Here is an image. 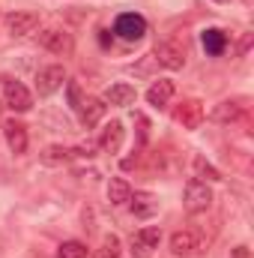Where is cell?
I'll return each instance as SVG.
<instances>
[{"instance_id": "obj_1", "label": "cell", "mask_w": 254, "mask_h": 258, "mask_svg": "<svg viewBox=\"0 0 254 258\" xmlns=\"http://www.w3.org/2000/svg\"><path fill=\"white\" fill-rule=\"evenodd\" d=\"M39 45H42L45 51H51V54L69 57V54L75 51V36H72L69 30H63V27H48V30L39 33Z\"/></svg>"}, {"instance_id": "obj_2", "label": "cell", "mask_w": 254, "mask_h": 258, "mask_svg": "<svg viewBox=\"0 0 254 258\" xmlns=\"http://www.w3.org/2000/svg\"><path fill=\"white\" fill-rule=\"evenodd\" d=\"M183 204L189 213H206L212 207V189L203 180H189L186 192H183Z\"/></svg>"}, {"instance_id": "obj_3", "label": "cell", "mask_w": 254, "mask_h": 258, "mask_svg": "<svg viewBox=\"0 0 254 258\" xmlns=\"http://www.w3.org/2000/svg\"><path fill=\"white\" fill-rule=\"evenodd\" d=\"M3 99H6V105H9L12 111H18V114H24V111L33 108V93H30L21 81H15V78L3 81Z\"/></svg>"}, {"instance_id": "obj_4", "label": "cell", "mask_w": 254, "mask_h": 258, "mask_svg": "<svg viewBox=\"0 0 254 258\" xmlns=\"http://www.w3.org/2000/svg\"><path fill=\"white\" fill-rule=\"evenodd\" d=\"M66 81V72L60 63H51V66H42L36 72V93L39 96H54Z\"/></svg>"}, {"instance_id": "obj_5", "label": "cell", "mask_w": 254, "mask_h": 258, "mask_svg": "<svg viewBox=\"0 0 254 258\" xmlns=\"http://www.w3.org/2000/svg\"><path fill=\"white\" fill-rule=\"evenodd\" d=\"M159 240H162V231L156 225H147V228L135 231L132 234V255L135 258H153V249L159 246Z\"/></svg>"}, {"instance_id": "obj_6", "label": "cell", "mask_w": 254, "mask_h": 258, "mask_svg": "<svg viewBox=\"0 0 254 258\" xmlns=\"http://www.w3.org/2000/svg\"><path fill=\"white\" fill-rule=\"evenodd\" d=\"M114 33H117L120 39H126V42H138V39H144V33H147V21H144L141 15H135V12H123V15L117 18V24H114Z\"/></svg>"}, {"instance_id": "obj_7", "label": "cell", "mask_w": 254, "mask_h": 258, "mask_svg": "<svg viewBox=\"0 0 254 258\" xmlns=\"http://www.w3.org/2000/svg\"><path fill=\"white\" fill-rule=\"evenodd\" d=\"M156 60H159V66L177 72V69L186 66V48L177 45V42H159L156 45Z\"/></svg>"}, {"instance_id": "obj_8", "label": "cell", "mask_w": 254, "mask_h": 258, "mask_svg": "<svg viewBox=\"0 0 254 258\" xmlns=\"http://www.w3.org/2000/svg\"><path fill=\"white\" fill-rule=\"evenodd\" d=\"M36 27H39L36 12H12V15H6L9 36H30V33H36Z\"/></svg>"}, {"instance_id": "obj_9", "label": "cell", "mask_w": 254, "mask_h": 258, "mask_svg": "<svg viewBox=\"0 0 254 258\" xmlns=\"http://www.w3.org/2000/svg\"><path fill=\"white\" fill-rule=\"evenodd\" d=\"M209 117H212L215 123H221V126H230V123H236V120L245 117V105L236 102V99H224V102H218V105L212 108Z\"/></svg>"}, {"instance_id": "obj_10", "label": "cell", "mask_w": 254, "mask_h": 258, "mask_svg": "<svg viewBox=\"0 0 254 258\" xmlns=\"http://www.w3.org/2000/svg\"><path fill=\"white\" fill-rule=\"evenodd\" d=\"M200 249V237L194 231H174L171 234V252L177 258H191Z\"/></svg>"}, {"instance_id": "obj_11", "label": "cell", "mask_w": 254, "mask_h": 258, "mask_svg": "<svg viewBox=\"0 0 254 258\" xmlns=\"http://www.w3.org/2000/svg\"><path fill=\"white\" fill-rule=\"evenodd\" d=\"M174 120H177L183 129H197L200 123H203V105L194 102V99L183 102V105L174 111Z\"/></svg>"}, {"instance_id": "obj_12", "label": "cell", "mask_w": 254, "mask_h": 258, "mask_svg": "<svg viewBox=\"0 0 254 258\" xmlns=\"http://www.w3.org/2000/svg\"><path fill=\"white\" fill-rule=\"evenodd\" d=\"M105 102L102 99H96V96H87V99H81V105H78V114H81V123L87 129H93L102 117H105Z\"/></svg>"}, {"instance_id": "obj_13", "label": "cell", "mask_w": 254, "mask_h": 258, "mask_svg": "<svg viewBox=\"0 0 254 258\" xmlns=\"http://www.w3.org/2000/svg\"><path fill=\"white\" fill-rule=\"evenodd\" d=\"M129 204H132V213H135L138 219H153V216L159 213V198L150 195V192H132Z\"/></svg>"}, {"instance_id": "obj_14", "label": "cell", "mask_w": 254, "mask_h": 258, "mask_svg": "<svg viewBox=\"0 0 254 258\" xmlns=\"http://www.w3.org/2000/svg\"><path fill=\"white\" fill-rule=\"evenodd\" d=\"M123 138H126V129L120 120H111L108 126L102 129V138H99V147L105 150V153H117L120 147H123Z\"/></svg>"}, {"instance_id": "obj_15", "label": "cell", "mask_w": 254, "mask_h": 258, "mask_svg": "<svg viewBox=\"0 0 254 258\" xmlns=\"http://www.w3.org/2000/svg\"><path fill=\"white\" fill-rule=\"evenodd\" d=\"M135 99H138V90H135L132 84H126V81H120V84H111V87L105 90V99H102V102H111V105L126 108Z\"/></svg>"}, {"instance_id": "obj_16", "label": "cell", "mask_w": 254, "mask_h": 258, "mask_svg": "<svg viewBox=\"0 0 254 258\" xmlns=\"http://www.w3.org/2000/svg\"><path fill=\"white\" fill-rule=\"evenodd\" d=\"M3 135L12 147V153H24L27 150V126L21 120H6L3 123Z\"/></svg>"}, {"instance_id": "obj_17", "label": "cell", "mask_w": 254, "mask_h": 258, "mask_svg": "<svg viewBox=\"0 0 254 258\" xmlns=\"http://www.w3.org/2000/svg\"><path fill=\"white\" fill-rule=\"evenodd\" d=\"M171 96H174V81H168V78L153 81V87L147 90V102L156 105V108H165L171 102Z\"/></svg>"}, {"instance_id": "obj_18", "label": "cell", "mask_w": 254, "mask_h": 258, "mask_svg": "<svg viewBox=\"0 0 254 258\" xmlns=\"http://www.w3.org/2000/svg\"><path fill=\"white\" fill-rule=\"evenodd\" d=\"M69 159H72V150H66L63 144H51V147H45V150L39 153V162H42V165H48V168L66 165Z\"/></svg>"}, {"instance_id": "obj_19", "label": "cell", "mask_w": 254, "mask_h": 258, "mask_svg": "<svg viewBox=\"0 0 254 258\" xmlns=\"http://www.w3.org/2000/svg\"><path fill=\"white\" fill-rule=\"evenodd\" d=\"M129 198H132V186L123 177H111L108 180V201L117 204V207H123V204H129Z\"/></svg>"}, {"instance_id": "obj_20", "label": "cell", "mask_w": 254, "mask_h": 258, "mask_svg": "<svg viewBox=\"0 0 254 258\" xmlns=\"http://www.w3.org/2000/svg\"><path fill=\"white\" fill-rule=\"evenodd\" d=\"M203 48H206V54H212V57H218V54H224V48H227V33L224 30H206L203 33Z\"/></svg>"}, {"instance_id": "obj_21", "label": "cell", "mask_w": 254, "mask_h": 258, "mask_svg": "<svg viewBox=\"0 0 254 258\" xmlns=\"http://www.w3.org/2000/svg\"><path fill=\"white\" fill-rule=\"evenodd\" d=\"M191 165H194V174H197V177H206V180H212V183H215V180H221L218 168H215L212 162H206L203 156H194V162H191Z\"/></svg>"}, {"instance_id": "obj_22", "label": "cell", "mask_w": 254, "mask_h": 258, "mask_svg": "<svg viewBox=\"0 0 254 258\" xmlns=\"http://www.w3.org/2000/svg\"><path fill=\"white\" fill-rule=\"evenodd\" d=\"M57 258H87V246L81 240H66L57 249Z\"/></svg>"}, {"instance_id": "obj_23", "label": "cell", "mask_w": 254, "mask_h": 258, "mask_svg": "<svg viewBox=\"0 0 254 258\" xmlns=\"http://www.w3.org/2000/svg\"><path fill=\"white\" fill-rule=\"evenodd\" d=\"M96 258H120V237H117V234H108V237L102 240Z\"/></svg>"}, {"instance_id": "obj_24", "label": "cell", "mask_w": 254, "mask_h": 258, "mask_svg": "<svg viewBox=\"0 0 254 258\" xmlns=\"http://www.w3.org/2000/svg\"><path fill=\"white\" fill-rule=\"evenodd\" d=\"M72 156H87V159H90V156H96V144H93V141H87V144H78V147L72 150Z\"/></svg>"}, {"instance_id": "obj_25", "label": "cell", "mask_w": 254, "mask_h": 258, "mask_svg": "<svg viewBox=\"0 0 254 258\" xmlns=\"http://www.w3.org/2000/svg\"><path fill=\"white\" fill-rule=\"evenodd\" d=\"M69 102H72V108L81 105V90H78V84H69Z\"/></svg>"}, {"instance_id": "obj_26", "label": "cell", "mask_w": 254, "mask_h": 258, "mask_svg": "<svg viewBox=\"0 0 254 258\" xmlns=\"http://www.w3.org/2000/svg\"><path fill=\"white\" fill-rule=\"evenodd\" d=\"M230 258H248V246H236V249L230 252Z\"/></svg>"}, {"instance_id": "obj_27", "label": "cell", "mask_w": 254, "mask_h": 258, "mask_svg": "<svg viewBox=\"0 0 254 258\" xmlns=\"http://www.w3.org/2000/svg\"><path fill=\"white\" fill-rule=\"evenodd\" d=\"M215 3H227V0H215Z\"/></svg>"}]
</instances>
